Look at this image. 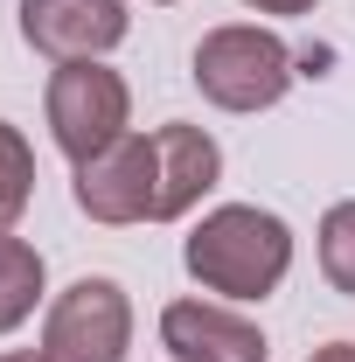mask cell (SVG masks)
<instances>
[{
  "label": "cell",
  "instance_id": "1",
  "mask_svg": "<svg viewBox=\"0 0 355 362\" xmlns=\"http://www.w3.org/2000/svg\"><path fill=\"white\" fill-rule=\"evenodd\" d=\"M181 258L223 300H265V293H279V279L293 272V230L279 223L272 209L223 202V209H209L202 223L188 230Z\"/></svg>",
  "mask_w": 355,
  "mask_h": 362
},
{
  "label": "cell",
  "instance_id": "2",
  "mask_svg": "<svg viewBox=\"0 0 355 362\" xmlns=\"http://www.w3.org/2000/svg\"><path fill=\"white\" fill-rule=\"evenodd\" d=\"M195 84L223 112H265L293 90V49L272 28H244V21L209 28L195 49Z\"/></svg>",
  "mask_w": 355,
  "mask_h": 362
},
{
  "label": "cell",
  "instance_id": "3",
  "mask_svg": "<svg viewBox=\"0 0 355 362\" xmlns=\"http://www.w3.org/2000/svg\"><path fill=\"white\" fill-rule=\"evenodd\" d=\"M133 126V90L119 70H105V63H56V77H49V133L56 146L84 168L98 160L105 146H119Z\"/></svg>",
  "mask_w": 355,
  "mask_h": 362
},
{
  "label": "cell",
  "instance_id": "4",
  "mask_svg": "<svg viewBox=\"0 0 355 362\" xmlns=\"http://www.w3.org/2000/svg\"><path fill=\"white\" fill-rule=\"evenodd\" d=\"M126 341H133V307L112 279H77L70 293H56L42 320L49 362H126Z\"/></svg>",
  "mask_w": 355,
  "mask_h": 362
},
{
  "label": "cell",
  "instance_id": "5",
  "mask_svg": "<svg viewBox=\"0 0 355 362\" xmlns=\"http://www.w3.org/2000/svg\"><path fill=\"white\" fill-rule=\"evenodd\" d=\"M153 195H161V153L153 133H126L119 146H105L98 160L77 168V209L91 223H153Z\"/></svg>",
  "mask_w": 355,
  "mask_h": 362
},
{
  "label": "cell",
  "instance_id": "6",
  "mask_svg": "<svg viewBox=\"0 0 355 362\" xmlns=\"http://www.w3.org/2000/svg\"><path fill=\"white\" fill-rule=\"evenodd\" d=\"M21 35L49 63H98L126 42V0H21Z\"/></svg>",
  "mask_w": 355,
  "mask_h": 362
},
{
  "label": "cell",
  "instance_id": "7",
  "mask_svg": "<svg viewBox=\"0 0 355 362\" xmlns=\"http://www.w3.org/2000/svg\"><path fill=\"white\" fill-rule=\"evenodd\" d=\"M161 341L175 349V362H265V334L209 300H175L161 314Z\"/></svg>",
  "mask_w": 355,
  "mask_h": 362
},
{
  "label": "cell",
  "instance_id": "8",
  "mask_svg": "<svg viewBox=\"0 0 355 362\" xmlns=\"http://www.w3.org/2000/svg\"><path fill=\"white\" fill-rule=\"evenodd\" d=\"M153 153H161V195H153V223H175L188 216L223 175V153L202 126H161L153 133Z\"/></svg>",
  "mask_w": 355,
  "mask_h": 362
},
{
  "label": "cell",
  "instance_id": "9",
  "mask_svg": "<svg viewBox=\"0 0 355 362\" xmlns=\"http://www.w3.org/2000/svg\"><path fill=\"white\" fill-rule=\"evenodd\" d=\"M42 300V251L0 230V334H14Z\"/></svg>",
  "mask_w": 355,
  "mask_h": 362
},
{
  "label": "cell",
  "instance_id": "10",
  "mask_svg": "<svg viewBox=\"0 0 355 362\" xmlns=\"http://www.w3.org/2000/svg\"><path fill=\"white\" fill-rule=\"evenodd\" d=\"M28 195H35V153L0 119V230H14V216L28 209Z\"/></svg>",
  "mask_w": 355,
  "mask_h": 362
},
{
  "label": "cell",
  "instance_id": "11",
  "mask_svg": "<svg viewBox=\"0 0 355 362\" xmlns=\"http://www.w3.org/2000/svg\"><path fill=\"white\" fill-rule=\"evenodd\" d=\"M320 272L334 293H355V202H334L320 216Z\"/></svg>",
  "mask_w": 355,
  "mask_h": 362
},
{
  "label": "cell",
  "instance_id": "12",
  "mask_svg": "<svg viewBox=\"0 0 355 362\" xmlns=\"http://www.w3.org/2000/svg\"><path fill=\"white\" fill-rule=\"evenodd\" d=\"M307 362H355V341H327V349H313Z\"/></svg>",
  "mask_w": 355,
  "mask_h": 362
},
{
  "label": "cell",
  "instance_id": "13",
  "mask_svg": "<svg viewBox=\"0 0 355 362\" xmlns=\"http://www.w3.org/2000/svg\"><path fill=\"white\" fill-rule=\"evenodd\" d=\"M251 7H258V14H307L313 0H251Z\"/></svg>",
  "mask_w": 355,
  "mask_h": 362
},
{
  "label": "cell",
  "instance_id": "14",
  "mask_svg": "<svg viewBox=\"0 0 355 362\" xmlns=\"http://www.w3.org/2000/svg\"><path fill=\"white\" fill-rule=\"evenodd\" d=\"M0 362H49V356H42V349H35V356H0Z\"/></svg>",
  "mask_w": 355,
  "mask_h": 362
},
{
  "label": "cell",
  "instance_id": "15",
  "mask_svg": "<svg viewBox=\"0 0 355 362\" xmlns=\"http://www.w3.org/2000/svg\"><path fill=\"white\" fill-rule=\"evenodd\" d=\"M161 7H175V0H161Z\"/></svg>",
  "mask_w": 355,
  "mask_h": 362
}]
</instances>
